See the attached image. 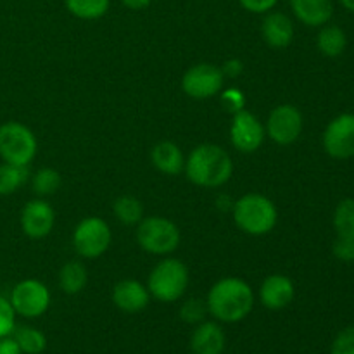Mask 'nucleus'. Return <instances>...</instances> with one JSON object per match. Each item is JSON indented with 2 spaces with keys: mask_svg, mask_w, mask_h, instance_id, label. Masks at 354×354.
Masks as SVG:
<instances>
[{
  "mask_svg": "<svg viewBox=\"0 0 354 354\" xmlns=\"http://www.w3.org/2000/svg\"><path fill=\"white\" fill-rule=\"evenodd\" d=\"M0 354H23L12 335L0 337Z\"/></svg>",
  "mask_w": 354,
  "mask_h": 354,
  "instance_id": "f704fd0d",
  "label": "nucleus"
},
{
  "mask_svg": "<svg viewBox=\"0 0 354 354\" xmlns=\"http://www.w3.org/2000/svg\"><path fill=\"white\" fill-rule=\"evenodd\" d=\"M16 328V313L10 306L9 299L0 296V337H7Z\"/></svg>",
  "mask_w": 354,
  "mask_h": 354,
  "instance_id": "c756f323",
  "label": "nucleus"
},
{
  "mask_svg": "<svg viewBox=\"0 0 354 354\" xmlns=\"http://www.w3.org/2000/svg\"><path fill=\"white\" fill-rule=\"evenodd\" d=\"M21 230L26 237L35 239H45L47 235H50L52 228L55 225V211L50 204L45 199H33L30 203L24 204V207L21 209L19 216Z\"/></svg>",
  "mask_w": 354,
  "mask_h": 354,
  "instance_id": "ddd939ff",
  "label": "nucleus"
},
{
  "mask_svg": "<svg viewBox=\"0 0 354 354\" xmlns=\"http://www.w3.org/2000/svg\"><path fill=\"white\" fill-rule=\"evenodd\" d=\"M69 14L83 21L100 19L109 10V0H64Z\"/></svg>",
  "mask_w": 354,
  "mask_h": 354,
  "instance_id": "4be33fe9",
  "label": "nucleus"
},
{
  "mask_svg": "<svg viewBox=\"0 0 354 354\" xmlns=\"http://www.w3.org/2000/svg\"><path fill=\"white\" fill-rule=\"evenodd\" d=\"M290 9L299 23L310 28H322L334 16L332 0H289Z\"/></svg>",
  "mask_w": 354,
  "mask_h": 354,
  "instance_id": "f3484780",
  "label": "nucleus"
},
{
  "mask_svg": "<svg viewBox=\"0 0 354 354\" xmlns=\"http://www.w3.org/2000/svg\"><path fill=\"white\" fill-rule=\"evenodd\" d=\"M151 2L152 0H121V3L130 10H142L151 6Z\"/></svg>",
  "mask_w": 354,
  "mask_h": 354,
  "instance_id": "c9c22d12",
  "label": "nucleus"
},
{
  "mask_svg": "<svg viewBox=\"0 0 354 354\" xmlns=\"http://www.w3.org/2000/svg\"><path fill=\"white\" fill-rule=\"evenodd\" d=\"M225 76L221 68L211 62H201L185 71L182 78V90L189 97L197 100L211 99L223 88Z\"/></svg>",
  "mask_w": 354,
  "mask_h": 354,
  "instance_id": "9d476101",
  "label": "nucleus"
},
{
  "mask_svg": "<svg viewBox=\"0 0 354 354\" xmlns=\"http://www.w3.org/2000/svg\"><path fill=\"white\" fill-rule=\"evenodd\" d=\"M330 354H354V325L346 327L335 335Z\"/></svg>",
  "mask_w": 354,
  "mask_h": 354,
  "instance_id": "c85d7f7f",
  "label": "nucleus"
},
{
  "mask_svg": "<svg viewBox=\"0 0 354 354\" xmlns=\"http://www.w3.org/2000/svg\"><path fill=\"white\" fill-rule=\"evenodd\" d=\"M207 313L206 301L197 299V297H192V299L185 301L180 308V318H182L185 324L197 325L201 322H204V317Z\"/></svg>",
  "mask_w": 354,
  "mask_h": 354,
  "instance_id": "cd10ccee",
  "label": "nucleus"
},
{
  "mask_svg": "<svg viewBox=\"0 0 354 354\" xmlns=\"http://www.w3.org/2000/svg\"><path fill=\"white\" fill-rule=\"evenodd\" d=\"M88 282V273L82 261H69L59 272V287L66 294L82 292Z\"/></svg>",
  "mask_w": 354,
  "mask_h": 354,
  "instance_id": "412c9836",
  "label": "nucleus"
},
{
  "mask_svg": "<svg viewBox=\"0 0 354 354\" xmlns=\"http://www.w3.org/2000/svg\"><path fill=\"white\" fill-rule=\"evenodd\" d=\"M113 213L121 223L138 225L144 218V206L133 196H121L113 203Z\"/></svg>",
  "mask_w": 354,
  "mask_h": 354,
  "instance_id": "b1692460",
  "label": "nucleus"
},
{
  "mask_svg": "<svg viewBox=\"0 0 354 354\" xmlns=\"http://www.w3.org/2000/svg\"><path fill=\"white\" fill-rule=\"evenodd\" d=\"M10 335L17 342L23 354H40L47 348V339H45L44 332L35 327H26V325L16 327Z\"/></svg>",
  "mask_w": 354,
  "mask_h": 354,
  "instance_id": "5701e85b",
  "label": "nucleus"
},
{
  "mask_svg": "<svg viewBox=\"0 0 354 354\" xmlns=\"http://www.w3.org/2000/svg\"><path fill=\"white\" fill-rule=\"evenodd\" d=\"M137 242L145 252L154 256H166L176 251L180 245V230L176 223L162 216L142 218L137 225Z\"/></svg>",
  "mask_w": 354,
  "mask_h": 354,
  "instance_id": "423d86ee",
  "label": "nucleus"
},
{
  "mask_svg": "<svg viewBox=\"0 0 354 354\" xmlns=\"http://www.w3.org/2000/svg\"><path fill=\"white\" fill-rule=\"evenodd\" d=\"M241 7L251 14H266L273 10L279 0H239Z\"/></svg>",
  "mask_w": 354,
  "mask_h": 354,
  "instance_id": "473e14b6",
  "label": "nucleus"
},
{
  "mask_svg": "<svg viewBox=\"0 0 354 354\" xmlns=\"http://www.w3.org/2000/svg\"><path fill=\"white\" fill-rule=\"evenodd\" d=\"M261 35L268 47L286 48L294 40V24L287 14L270 10L263 17Z\"/></svg>",
  "mask_w": 354,
  "mask_h": 354,
  "instance_id": "dca6fc26",
  "label": "nucleus"
},
{
  "mask_svg": "<svg viewBox=\"0 0 354 354\" xmlns=\"http://www.w3.org/2000/svg\"><path fill=\"white\" fill-rule=\"evenodd\" d=\"M339 3H341L346 10L354 14V0H339Z\"/></svg>",
  "mask_w": 354,
  "mask_h": 354,
  "instance_id": "e433bc0d",
  "label": "nucleus"
},
{
  "mask_svg": "<svg viewBox=\"0 0 354 354\" xmlns=\"http://www.w3.org/2000/svg\"><path fill=\"white\" fill-rule=\"evenodd\" d=\"M61 173L54 168H41L31 176V189L38 197L54 196L61 189Z\"/></svg>",
  "mask_w": 354,
  "mask_h": 354,
  "instance_id": "bb28decb",
  "label": "nucleus"
},
{
  "mask_svg": "<svg viewBox=\"0 0 354 354\" xmlns=\"http://www.w3.org/2000/svg\"><path fill=\"white\" fill-rule=\"evenodd\" d=\"M294 296H296L294 282L282 273H273V275L266 277L259 287V301L263 306L272 311H279L289 306L294 301Z\"/></svg>",
  "mask_w": 354,
  "mask_h": 354,
  "instance_id": "4468645a",
  "label": "nucleus"
},
{
  "mask_svg": "<svg viewBox=\"0 0 354 354\" xmlns=\"http://www.w3.org/2000/svg\"><path fill=\"white\" fill-rule=\"evenodd\" d=\"M221 106L225 107V111L235 114L239 111L244 109L245 106V97L244 93L239 88H228L221 93Z\"/></svg>",
  "mask_w": 354,
  "mask_h": 354,
  "instance_id": "7c9ffc66",
  "label": "nucleus"
},
{
  "mask_svg": "<svg viewBox=\"0 0 354 354\" xmlns=\"http://www.w3.org/2000/svg\"><path fill=\"white\" fill-rule=\"evenodd\" d=\"M265 137V127L254 114L249 113L248 109H242L234 114L230 124V142L239 152L252 154L261 147Z\"/></svg>",
  "mask_w": 354,
  "mask_h": 354,
  "instance_id": "f8f14e48",
  "label": "nucleus"
},
{
  "mask_svg": "<svg viewBox=\"0 0 354 354\" xmlns=\"http://www.w3.org/2000/svg\"><path fill=\"white\" fill-rule=\"evenodd\" d=\"M28 180L26 166H14L9 162L0 165V196L17 192Z\"/></svg>",
  "mask_w": 354,
  "mask_h": 354,
  "instance_id": "a878e982",
  "label": "nucleus"
},
{
  "mask_svg": "<svg viewBox=\"0 0 354 354\" xmlns=\"http://www.w3.org/2000/svg\"><path fill=\"white\" fill-rule=\"evenodd\" d=\"M189 282L190 275L185 263L176 258H166L149 273L147 289L154 299L161 303H175L187 292Z\"/></svg>",
  "mask_w": 354,
  "mask_h": 354,
  "instance_id": "20e7f679",
  "label": "nucleus"
},
{
  "mask_svg": "<svg viewBox=\"0 0 354 354\" xmlns=\"http://www.w3.org/2000/svg\"><path fill=\"white\" fill-rule=\"evenodd\" d=\"M149 301H151V294H149L147 286L138 280H121L113 289L114 306L124 313H140L149 306Z\"/></svg>",
  "mask_w": 354,
  "mask_h": 354,
  "instance_id": "2eb2a0df",
  "label": "nucleus"
},
{
  "mask_svg": "<svg viewBox=\"0 0 354 354\" xmlns=\"http://www.w3.org/2000/svg\"><path fill=\"white\" fill-rule=\"evenodd\" d=\"M187 178L203 189L223 187L234 173L230 154L216 144H201L185 159Z\"/></svg>",
  "mask_w": 354,
  "mask_h": 354,
  "instance_id": "f03ea898",
  "label": "nucleus"
},
{
  "mask_svg": "<svg viewBox=\"0 0 354 354\" xmlns=\"http://www.w3.org/2000/svg\"><path fill=\"white\" fill-rule=\"evenodd\" d=\"M38 152V142L33 131L19 121L0 124V159L14 166H26Z\"/></svg>",
  "mask_w": 354,
  "mask_h": 354,
  "instance_id": "39448f33",
  "label": "nucleus"
},
{
  "mask_svg": "<svg viewBox=\"0 0 354 354\" xmlns=\"http://www.w3.org/2000/svg\"><path fill=\"white\" fill-rule=\"evenodd\" d=\"M207 313L223 324L244 320L254 306V292L245 280L227 277L218 280L207 292Z\"/></svg>",
  "mask_w": 354,
  "mask_h": 354,
  "instance_id": "f257e3e1",
  "label": "nucleus"
},
{
  "mask_svg": "<svg viewBox=\"0 0 354 354\" xmlns=\"http://www.w3.org/2000/svg\"><path fill=\"white\" fill-rule=\"evenodd\" d=\"M9 303L19 317L38 318L50 308V290L40 280H21L10 290Z\"/></svg>",
  "mask_w": 354,
  "mask_h": 354,
  "instance_id": "6e6552de",
  "label": "nucleus"
},
{
  "mask_svg": "<svg viewBox=\"0 0 354 354\" xmlns=\"http://www.w3.org/2000/svg\"><path fill=\"white\" fill-rule=\"evenodd\" d=\"M234 221L239 230L252 237L270 234L279 221V211L273 201L263 194H245L232 207Z\"/></svg>",
  "mask_w": 354,
  "mask_h": 354,
  "instance_id": "7ed1b4c3",
  "label": "nucleus"
},
{
  "mask_svg": "<svg viewBox=\"0 0 354 354\" xmlns=\"http://www.w3.org/2000/svg\"><path fill=\"white\" fill-rule=\"evenodd\" d=\"M221 73H223L225 78H237L244 73V62L241 59H228L221 66Z\"/></svg>",
  "mask_w": 354,
  "mask_h": 354,
  "instance_id": "72a5a7b5",
  "label": "nucleus"
},
{
  "mask_svg": "<svg viewBox=\"0 0 354 354\" xmlns=\"http://www.w3.org/2000/svg\"><path fill=\"white\" fill-rule=\"evenodd\" d=\"M332 223L337 237L354 239V197H346L335 206Z\"/></svg>",
  "mask_w": 354,
  "mask_h": 354,
  "instance_id": "393cba45",
  "label": "nucleus"
},
{
  "mask_svg": "<svg viewBox=\"0 0 354 354\" xmlns=\"http://www.w3.org/2000/svg\"><path fill=\"white\" fill-rule=\"evenodd\" d=\"M151 161L158 171L169 176L180 175L185 168V158H183L182 149L175 142L169 140H162L152 147Z\"/></svg>",
  "mask_w": 354,
  "mask_h": 354,
  "instance_id": "6ab92c4d",
  "label": "nucleus"
},
{
  "mask_svg": "<svg viewBox=\"0 0 354 354\" xmlns=\"http://www.w3.org/2000/svg\"><path fill=\"white\" fill-rule=\"evenodd\" d=\"M322 144L332 159L346 161L354 158V113L335 116L325 128Z\"/></svg>",
  "mask_w": 354,
  "mask_h": 354,
  "instance_id": "9b49d317",
  "label": "nucleus"
},
{
  "mask_svg": "<svg viewBox=\"0 0 354 354\" xmlns=\"http://www.w3.org/2000/svg\"><path fill=\"white\" fill-rule=\"evenodd\" d=\"M225 342V332L216 322H201L190 337V351L192 354H221Z\"/></svg>",
  "mask_w": 354,
  "mask_h": 354,
  "instance_id": "a211bd4d",
  "label": "nucleus"
},
{
  "mask_svg": "<svg viewBox=\"0 0 354 354\" xmlns=\"http://www.w3.org/2000/svg\"><path fill=\"white\" fill-rule=\"evenodd\" d=\"M332 252L335 258L342 263L354 261V239L349 237H337L332 244Z\"/></svg>",
  "mask_w": 354,
  "mask_h": 354,
  "instance_id": "2f4dec72",
  "label": "nucleus"
},
{
  "mask_svg": "<svg viewBox=\"0 0 354 354\" xmlns=\"http://www.w3.org/2000/svg\"><path fill=\"white\" fill-rule=\"evenodd\" d=\"M113 234L106 220L99 216H86L73 232V248L80 258L97 259L109 249Z\"/></svg>",
  "mask_w": 354,
  "mask_h": 354,
  "instance_id": "0eeeda50",
  "label": "nucleus"
},
{
  "mask_svg": "<svg viewBox=\"0 0 354 354\" xmlns=\"http://www.w3.org/2000/svg\"><path fill=\"white\" fill-rule=\"evenodd\" d=\"M304 120L301 111L292 104H280L273 107L266 120V137L277 145H292L303 133Z\"/></svg>",
  "mask_w": 354,
  "mask_h": 354,
  "instance_id": "1a4fd4ad",
  "label": "nucleus"
},
{
  "mask_svg": "<svg viewBox=\"0 0 354 354\" xmlns=\"http://www.w3.org/2000/svg\"><path fill=\"white\" fill-rule=\"evenodd\" d=\"M317 47L325 57H339L344 54L346 47H348V35L335 24H325L317 35Z\"/></svg>",
  "mask_w": 354,
  "mask_h": 354,
  "instance_id": "aec40b11",
  "label": "nucleus"
}]
</instances>
